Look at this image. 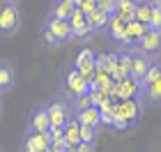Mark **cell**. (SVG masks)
<instances>
[{
  "mask_svg": "<svg viewBox=\"0 0 161 152\" xmlns=\"http://www.w3.org/2000/svg\"><path fill=\"white\" fill-rule=\"evenodd\" d=\"M62 90H64V97L76 99L78 95H83V92L90 90V81L80 74V69L76 67V65H71V67H67V71H64Z\"/></svg>",
  "mask_w": 161,
  "mask_h": 152,
  "instance_id": "6da1fadb",
  "label": "cell"
},
{
  "mask_svg": "<svg viewBox=\"0 0 161 152\" xmlns=\"http://www.w3.org/2000/svg\"><path fill=\"white\" fill-rule=\"evenodd\" d=\"M0 28H3V37H12L21 28V9L16 0H5L3 12H0Z\"/></svg>",
  "mask_w": 161,
  "mask_h": 152,
  "instance_id": "7a4b0ae2",
  "label": "cell"
},
{
  "mask_svg": "<svg viewBox=\"0 0 161 152\" xmlns=\"http://www.w3.org/2000/svg\"><path fill=\"white\" fill-rule=\"evenodd\" d=\"M23 148L28 152H48V150H53V141H51L48 132H35V129H28Z\"/></svg>",
  "mask_w": 161,
  "mask_h": 152,
  "instance_id": "3957f363",
  "label": "cell"
},
{
  "mask_svg": "<svg viewBox=\"0 0 161 152\" xmlns=\"http://www.w3.org/2000/svg\"><path fill=\"white\" fill-rule=\"evenodd\" d=\"M48 106V113H51V122H53V127H64L67 125V120L74 115V108L67 106L62 99H55V101H51Z\"/></svg>",
  "mask_w": 161,
  "mask_h": 152,
  "instance_id": "277c9868",
  "label": "cell"
},
{
  "mask_svg": "<svg viewBox=\"0 0 161 152\" xmlns=\"http://www.w3.org/2000/svg\"><path fill=\"white\" fill-rule=\"evenodd\" d=\"M46 25L55 32V37L60 39L62 44H64V42H69V39H74V25H71V21H69V19L48 16V19H46Z\"/></svg>",
  "mask_w": 161,
  "mask_h": 152,
  "instance_id": "5b68a950",
  "label": "cell"
},
{
  "mask_svg": "<svg viewBox=\"0 0 161 152\" xmlns=\"http://www.w3.org/2000/svg\"><path fill=\"white\" fill-rule=\"evenodd\" d=\"M53 122H51V113L48 106H37L30 113V120H28V129H35V132H51Z\"/></svg>",
  "mask_w": 161,
  "mask_h": 152,
  "instance_id": "8992f818",
  "label": "cell"
},
{
  "mask_svg": "<svg viewBox=\"0 0 161 152\" xmlns=\"http://www.w3.org/2000/svg\"><path fill=\"white\" fill-rule=\"evenodd\" d=\"M136 48L143 51V53H147V55H157V53H161V30L150 28V30L145 32V37L138 42Z\"/></svg>",
  "mask_w": 161,
  "mask_h": 152,
  "instance_id": "52a82bcc",
  "label": "cell"
},
{
  "mask_svg": "<svg viewBox=\"0 0 161 152\" xmlns=\"http://www.w3.org/2000/svg\"><path fill=\"white\" fill-rule=\"evenodd\" d=\"M127 30H129V21H124L120 14H113L111 23H108V35H111V39L127 46Z\"/></svg>",
  "mask_w": 161,
  "mask_h": 152,
  "instance_id": "ba28073f",
  "label": "cell"
},
{
  "mask_svg": "<svg viewBox=\"0 0 161 152\" xmlns=\"http://www.w3.org/2000/svg\"><path fill=\"white\" fill-rule=\"evenodd\" d=\"M152 65H154V62H152V55H147V53H143V51H138V48H136L134 65H131V76L138 78V81H143L145 74L150 71Z\"/></svg>",
  "mask_w": 161,
  "mask_h": 152,
  "instance_id": "9c48e42d",
  "label": "cell"
},
{
  "mask_svg": "<svg viewBox=\"0 0 161 152\" xmlns=\"http://www.w3.org/2000/svg\"><path fill=\"white\" fill-rule=\"evenodd\" d=\"M80 118L74 113L71 118L67 120V125H64V138H67V143H69V148L71 150H76L78 148V143H80Z\"/></svg>",
  "mask_w": 161,
  "mask_h": 152,
  "instance_id": "30bf717a",
  "label": "cell"
},
{
  "mask_svg": "<svg viewBox=\"0 0 161 152\" xmlns=\"http://www.w3.org/2000/svg\"><path fill=\"white\" fill-rule=\"evenodd\" d=\"M16 67L9 62V60H3V69H0V90H3V95L5 92H9L14 85H16Z\"/></svg>",
  "mask_w": 161,
  "mask_h": 152,
  "instance_id": "8fae6325",
  "label": "cell"
},
{
  "mask_svg": "<svg viewBox=\"0 0 161 152\" xmlns=\"http://www.w3.org/2000/svg\"><path fill=\"white\" fill-rule=\"evenodd\" d=\"M150 30L147 23H143V21H129V30H127V46H138V42L145 37V32Z\"/></svg>",
  "mask_w": 161,
  "mask_h": 152,
  "instance_id": "7c38bea8",
  "label": "cell"
},
{
  "mask_svg": "<svg viewBox=\"0 0 161 152\" xmlns=\"http://www.w3.org/2000/svg\"><path fill=\"white\" fill-rule=\"evenodd\" d=\"M120 106H122L124 115L129 118V122H131V125H136L138 118H141V113H143V97H136V99H124V101H120Z\"/></svg>",
  "mask_w": 161,
  "mask_h": 152,
  "instance_id": "4fadbf2b",
  "label": "cell"
},
{
  "mask_svg": "<svg viewBox=\"0 0 161 152\" xmlns=\"http://www.w3.org/2000/svg\"><path fill=\"white\" fill-rule=\"evenodd\" d=\"M76 5L71 3V0H55L53 7H51V14L48 16H58V19H69L71 14H74Z\"/></svg>",
  "mask_w": 161,
  "mask_h": 152,
  "instance_id": "5bb4252c",
  "label": "cell"
},
{
  "mask_svg": "<svg viewBox=\"0 0 161 152\" xmlns=\"http://www.w3.org/2000/svg\"><path fill=\"white\" fill-rule=\"evenodd\" d=\"M78 118H80V122H85V125H94V127L104 125V120H101V106H97V104L85 108V111H80Z\"/></svg>",
  "mask_w": 161,
  "mask_h": 152,
  "instance_id": "9a60e30c",
  "label": "cell"
},
{
  "mask_svg": "<svg viewBox=\"0 0 161 152\" xmlns=\"http://www.w3.org/2000/svg\"><path fill=\"white\" fill-rule=\"evenodd\" d=\"M111 16H113V14H106V12H101V9H94L90 16H87V21H90V25L94 28V32H99V30H108Z\"/></svg>",
  "mask_w": 161,
  "mask_h": 152,
  "instance_id": "2e32d148",
  "label": "cell"
},
{
  "mask_svg": "<svg viewBox=\"0 0 161 152\" xmlns=\"http://www.w3.org/2000/svg\"><path fill=\"white\" fill-rule=\"evenodd\" d=\"M136 7H138V0H118V12L124 21H134L136 19Z\"/></svg>",
  "mask_w": 161,
  "mask_h": 152,
  "instance_id": "e0dca14e",
  "label": "cell"
},
{
  "mask_svg": "<svg viewBox=\"0 0 161 152\" xmlns=\"http://www.w3.org/2000/svg\"><path fill=\"white\" fill-rule=\"evenodd\" d=\"M152 12H154V0H138V7H136V19L138 21H143V23L150 25Z\"/></svg>",
  "mask_w": 161,
  "mask_h": 152,
  "instance_id": "ac0fdd59",
  "label": "cell"
},
{
  "mask_svg": "<svg viewBox=\"0 0 161 152\" xmlns=\"http://www.w3.org/2000/svg\"><path fill=\"white\" fill-rule=\"evenodd\" d=\"M94 106V99H92V90L83 92V95H78L76 99H71V108H74V113L78 115L80 111H85V108Z\"/></svg>",
  "mask_w": 161,
  "mask_h": 152,
  "instance_id": "d6986e66",
  "label": "cell"
},
{
  "mask_svg": "<svg viewBox=\"0 0 161 152\" xmlns=\"http://www.w3.org/2000/svg\"><path fill=\"white\" fill-rule=\"evenodd\" d=\"M143 97L147 99V101H152V104H161V76L152 85L143 88Z\"/></svg>",
  "mask_w": 161,
  "mask_h": 152,
  "instance_id": "ffe728a7",
  "label": "cell"
},
{
  "mask_svg": "<svg viewBox=\"0 0 161 152\" xmlns=\"http://www.w3.org/2000/svg\"><path fill=\"white\" fill-rule=\"evenodd\" d=\"M39 42H42V44L46 46V48H58V46L62 44V42L55 37V32L51 30L48 25H44V28H42V32H39Z\"/></svg>",
  "mask_w": 161,
  "mask_h": 152,
  "instance_id": "44dd1931",
  "label": "cell"
},
{
  "mask_svg": "<svg viewBox=\"0 0 161 152\" xmlns=\"http://www.w3.org/2000/svg\"><path fill=\"white\" fill-rule=\"evenodd\" d=\"M97 129L94 125H80V143H90V145H94V141H97Z\"/></svg>",
  "mask_w": 161,
  "mask_h": 152,
  "instance_id": "7402d4cb",
  "label": "cell"
},
{
  "mask_svg": "<svg viewBox=\"0 0 161 152\" xmlns=\"http://www.w3.org/2000/svg\"><path fill=\"white\" fill-rule=\"evenodd\" d=\"M92 35H94V28L90 25V21H83L80 25L74 28V39H80V42H83V39H87V37H92Z\"/></svg>",
  "mask_w": 161,
  "mask_h": 152,
  "instance_id": "603a6c76",
  "label": "cell"
},
{
  "mask_svg": "<svg viewBox=\"0 0 161 152\" xmlns=\"http://www.w3.org/2000/svg\"><path fill=\"white\" fill-rule=\"evenodd\" d=\"M159 76H161V65H157V62H154V65L150 67V71L145 74V78L141 81V83H143V88H147V85H152V83H154Z\"/></svg>",
  "mask_w": 161,
  "mask_h": 152,
  "instance_id": "cb8c5ba5",
  "label": "cell"
},
{
  "mask_svg": "<svg viewBox=\"0 0 161 152\" xmlns=\"http://www.w3.org/2000/svg\"><path fill=\"white\" fill-rule=\"evenodd\" d=\"M150 28H154V30H161V5H159V3H154V12H152Z\"/></svg>",
  "mask_w": 161,
  "mask_h": 152,
  "instance_id": "d4e9b609",
  "label": "cell"
},
{
  "mask_svg": "<svg viewBox=\"0 0 161 152\" xmlns=\"http://www.w3.org/2000/svg\"><path fill=\"white\" fill-rule=\"evenodd\" d=\"M99 9L106 14H115L118 12V0H99Z\"/></svg>",
  "mask_w": 161,
  "mask_h": 152,
  "instance_id": "484cf974",
  "label": "cell"
},
{
  "mask_svg": "<svg viewBox=\"0 0 161 152\" xmlns=\"http://www.w3.org/2000/svg\"><path fill=\"white\" fill-rule=\"evenodd\" d=\"M69 21H71V25H80V23H83V21H87V14L83 12V9H80V7H76V9H74V14H71V16H69Z\"/></svg>",
  "mask_w": 161,
  "mask_h": 152,
  "instance_id": "4316f807",
  "label": "cell"
},
{
  "mask_svg": "<svg viewBox=\"0 0 161 152\" xmlns=\"http://www.w3.org/2000/svg\"><path fill=\"white\" fill-rule=\"evenodd\" d=\"M78 7L87 14V16H90V14H92L94 9H99V0H83V3H80Z\"/></svg>",
  "mask_w": 161,
  "mask_h": 152,
  "instance_id": "83f0119b",
  "label": "cell"
},
{
  "mask_svg": "<svg viewBox=\"0 0 161 152\" xmlns=\"http://www.w3.org/2000/svg\"><path fill=\"white\" fill-rule=\"evenodd\" d=\"M76 150L85 152V150H94V145H90V143H78V148H76Z\"/></svg>",
  "mask_w": 161,
  "mask_h": 152,
  "instance_id": "f1b7e54d",
  "label": "cell"
},
{
  "mask_svg": "<svg viewBox=\"0 0 161 152\" xmlns=\"http://www.w3.org/2000/svg\"><path fill=\"white\" fill-rule=\"evenodd\" d=\"M154 3H159V5H161V0H154Z\"/></svg>",
  "mask_w": 161,
  "mask_h": 152,
  "instance_id": "f546056e",
  "label": "cell"
}]
</instances>
